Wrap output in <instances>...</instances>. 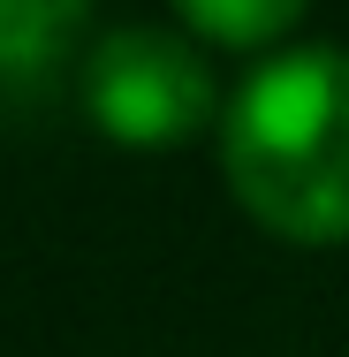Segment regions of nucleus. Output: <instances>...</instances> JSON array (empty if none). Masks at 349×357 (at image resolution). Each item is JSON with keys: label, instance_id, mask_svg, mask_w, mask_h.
Instances as JSON below:
<instances>
[{"label": "nucleus", "instance_id": "f03ea898", "mask_svg": "<svg viewBox=\"0 0 349 357\" xmlns=\"http://www.w3.org/2000/svg\"><path fill=\"white\" fill-rule=\"evenodd\" d=\"M91 122L130 152H167L212 122V76L175 31H107L84 61Z\"/></svg>", "mask_w": 349, "mask_h": 357}, {"label": "nucleus", "instance_id": "f257e3e1", "mask_svg": "<svg viewBox=\"0 0 349 357\" xmlns=\"http://www.w3.org/2000/svg\"><path fill=\"white\" fill-rule=\"evenodd\" d=\"M243 213L288 243L349 236V54L304 46L251 76L220 122Z\"/></svg>", "mask_w": 349, "mask_h": 357}, {"label": "nucleus", "instance_id": "20e7f679", "mask_svg": "<svg viewBox=\"0 0 349 357\" xmlns=\"http://www.w3.org/2000/svg\"><path fill=\"white\" fill-rule=\"evenodd\" d=\"M183 15L212 46H266L304 15V0H183Z\"/></svg>", "mask_w": 349, "mask_h": 357}, {"label": "nucleus", "instance_id": "7ed1b4c3", "mask_svg": "<svg viewBox=\"0 0 349 357\" xmlns=\"http://www.w3.org/2000/svg\"><path fill=\"white\" fill-rule=\"evenodd\" d=\"M91 0H0V76H46L84 38Z\"/></svg>", "mask_w": 349, "mask_h": 357}]
</instances>
